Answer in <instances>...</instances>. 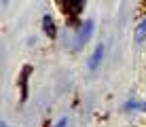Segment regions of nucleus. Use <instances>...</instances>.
<instances>
[{"instance_id": "nucleus-7", "label": "nucleus", "mask_w": 146, "mask_h": 127, "mask_svg": "<svg viewBox=\"0 0 146 127\" xmlns=\"http://www.w3.org/2000/svg\"><path fill=\"white\" fill-rule=\"evenodd\" d=\"M2 127H9V125H7V123H2Z\"/></svg>"}, {"instance_id": "nucleus-4", "label": "nucleus", "mask_w": 146, "mask_h": 127, "mask_svg": "<svg viewBox=\"0 0 146 127\" xmlns=\"http://www.w3.org/2000/svg\"><path fill=\"white\" fill-rule=\"evenodd\" d=\"M144 38H146V19L138 25V28H135V36H133V40H135V43H142Z\"/></svg>"}, {"instance_id": "nucleus-5", "label": "nucleus", "mask_w": 146, "mask_h": 127, "mask_svg": "<svg viewBox=\"0 0 146 127\" xmlns=\"http://www.w3.org/2000/svg\"><path fill=\"white\" fill-rule=\"evenodd\" d=\"M123 108L125 110H133L135 108V110H144V112H146V102H127Z\"/></svg>"}, {"instance_id": "nucleus-6", "label": "nucleus", "mask_w": 146, "mask_h": 127, "mask_svg": "<svg viewBox=\"0 0 146 127\" xmlns=\"http://www.w3.org/2000/svg\"><path fill=\"white\" fill-rule=\"evenodd\" d=\"M66 125H68V119H66V116H64V119H59V123L55 125V127H66Z\"/></svg>"}, {"instance_id": "nucleus-2", "label": "nucleus", "mask_w": 146, "mask_h": 127, "mask_svg": "<svg viewBox=\"0 0 146 127\" xmlns=\"http://www.w3.org/2000/svg\"><path fill=\"white\" fill-rule=\"evenodd\" d=\"M102 59H104V45H98V47H95V51H93V55L89 57V62H87L89 70H95L100 64H102Z\"/></svg>"}, {"instance_id": "nucleus-3", "label": "nucleus", "mask_w": 146, "mask_h": 127, "mask_svg": "<svg viewBox=\"0 0 146 127\" xmlns=\"http://www.w3.org/2000/svg\"><path fill=\"white\" fill-rule=\"evenodd\" d=\"M42 25H44V32L53 38L55 36V25H53V17H51V15H44V17H42Z\"/></svg>"}, {"instance_id": "nucleus-1", "label": "nucleus", "mask_w": 146, "mask_h": 127, "mask_svg": "<svg viewBox=\"0 0 146 127\" xmlns=\"http://www.w3.org/2000/svg\"><path fill=\"white\" fill-rule=\"evenodd\" d=\"M93 34V19H87L83 25H80V32H78V40H76V49H83V45L89 40V36Z\"/></svg>"}]
</instances>
